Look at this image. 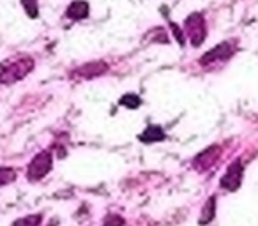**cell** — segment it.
Segmentation results:
<instances>
[{
    "mask_svg": "<svg viewBox=\"0 0 258 226\" xmlns=\"http://www.w3.org/2000/svg\"><path fill=\"white\" fill-rule=\"evenodd\" d=\"M34 65L36 62L29 55H18L4 60L0 64V85H13L23 80L34 71Z\"/></svg>",
    "mask_w": 258,
    "mask_h": 226,
    "instance_id": "1",
    "label": "cell"
},
{
    "mask_svg": "<svg viewBox=\"0 0 258 226\" xmlns=\"http://www.w3.org/2000/svg\"><path fill=\"white\" fill-rule=\"evenodd\" d=\"M184 32L189 37L191 44L195 48H198L207 37V23H205L204 15L200 13H193L184 20Z\"/></svg>",
    "mask_w": 258,
    "mask_h": 226,
    "instance_id": "2",
    "label": "cell"
},
{
    "mask_svg": "<svg viewBox=\"0 0 258 226\" xmlns=\"http://www.w3.org/2000/svg\"><path fill=\"white\" fill-rule=\"evenodd\" d=\"M237 51V44L235 41H223L221 44L214 46L212 50H209L204 57L200 58L202 65H212V64H219V62H226L228 58H232Z\"/></svg>",
    "mask_w": 258,
    "mask_h": 226,
    "instance_id": "3",
    "label": "cell"
},
{
    "mask_svg": "<svg viewBox=\"0 0 258 226\" xmlns=\"http://www.w3.org/2000/svg\"><path fill=\"white\" fill-rule=\"evenodd\" d=\"M51 165H53V158L48 150H43L36 156V158L30 161L29 168H27V177L29 180L36 182V180H41L50 173Z\"/></svg>",
    "mask_w": 258,
    "mask_h": 226,
    "instance_id": "4",
    "label": "cell"
},
{
    "mask_svg": "<svg viewBox=\"0 0 258 226\" xmlns=\"http://www.w3.org/2000/svg\"><path fill=\"white\" fill-rule=\"evenodd\" d=\"M242 175H244V166L240 159H235L233 163H230L226 168L225 175L221 177V187L225 191H237L242 184Z\"/></svg>",
    "mask_w": 258,
    "mask_h": 226,
    "instance_id": "5",
    "label": "cell"
},
{
    "mask_svg": "<svg viewBox=\"0 0 258 226\" xmlns=\"http://www.w3.org/2000/svg\"><path fill=\"white\" fill-rule=\"evenodd\" d=\"M219 154H221V148L218 145H211L205 150H202L197 158L193 159V168L197 172H207L209 168L214 166V163L218 161Z\"/></svg>",
    "mask_w": 258,
    "mask_h": 226,
    "instance_id": "6",
    "label": "cell"
},
{
    "mask_svg": "<svg viewBox=\"0 0 258 226\" xmlns=\"http://www.w3.org/2000/svg\"><path fill=\"white\" fill-rule=\"evenodd\" d=\"M108 71V64L106 62H90V64H83L80 65L78 69H75V74L73 76H78V78H97V76L104 74V72Z\"/></svg>",
    "mask_w": 258,
    "mask_h": 226,
    "instance_id": "7",
    "label": "cell"
},
{
    "mask_svg": "<svg viewBox=\"0 0 258 226\" xmlns=\"http://www.w3.org/2000/svg\"><path fill=\"white\" fill-rule=\"evenodd\" d=\"M89 9H90L89 2H85V0H75L66 9V16L69 20H85L89 16Z\"/></svg>",
    "mask_w": 258,
    "mask_h": 226,
    "instance_id": "8",
    "label": "cell"
},
{
    "mask_svg": "<svg viewBox=\"0 0 258 226\" xmlns=\"http://www.w3.org/2000/svg\"><path fill=\"white\" fill-rule=\"evenodd\" d=\"M165 138H166V134L161 126H149L147 129L138 136V140L144 141V143H156V141H163Z\"/></svg>",
    "mask_w": 258,
    "mask_h": 226,
    "instance_id": "9",
    "label": "cell"
},
{
    "mask_svg": "<svg viewBox=\"0 0 258 226\" xmlns=\"http://www.w3.org/2000/svg\"><path fill=\"white\" fill-rule=\"evenodd\" d=\"M216 215V196H211L207 200V203L202 208V217H200V224H209V222L214 219Z\"/></svg>",
    "mask_w": 258,
    "mask_h": 226,
    "instance_id": "10",
    "label": "cell"
},
{
    "mask_svg": "<svg viewBox=\"0 0 258 226\" xmlns=\"http://www.w3.org/2000/svg\"><path fill=\"white\" fill-rule=\"evenodd\" d=\"M43 221V215L41 214H32V215H25V217H20L13 222V226H41Z\"/></svg>",
    "mask_w": 258,
    "mask_h": 226,
    "instance_id": "11",
    "label": "cell"
},
{
    "mask_svg": "<svg viewBox=\"0 0 258 226\" xmlns=\"http://www.w3.org/2000/svg\"><path fill=\"white\" fill-rule=\"evenodd\" d=\"M15 180H16V170L15 168H8V166L0 168V187L8 186V184L15 182Z\"/></svg>",
    "mask_w": 258,
    "mask_h": 226,
    "instance_id": "12",
    "label": "cell"
},
{
    "mask_svg": "<svg viewBox=\"0 0 258 226\" xmlns=\"http://www.w3.org/2000/svg\"><path fill=\"white\" fill-rule=\"evenodd\" d=\"M118 103H120L122 106L129 108V110H135V108H138L142 104V99L137 96V94H125V96L120 97Z\"/></svg>",
    "mask_w": 258,
    "mask_h": 226,
    "instance_id": "13",
    "label": "cell"
},
{
    "mask_svg": "<svg viewBox=\"0 0 258 226\" xmlns=\"http://www.w3.org/2000/svg\"><path fill=\"white\" fill-rule=\"evenodd\" d=\"M22 6H23V9H25L27 15H29V18H37V15H39L37 0H22Z\"/></svg>",
    "mask_w": 258,
    "mask_h": 226,
    "instance_id": "14",
    "label": "cell"
},
{
    "mask_svg": "<svg viewBox=\"0 0 258 226\" xmlns=\"http://www.w3.org/2000/svg\"><path fill=\"white\" fill-rule=\"evenodd\" d=\"M124 217H120L118 214H108L103 221V226H124Z\"/></svg>",
    "mask_w": 258,
    "mask_h": 226,
    "instance_id": "15",
    "label": "cell"
},
{
    "mask_svg": "<svg viewBox=\"0 0 258 226\" xmlns=\"http://www.w3.org/2000/svg\"><path fill=\"white\" fill-rule=\"evenodd\" d=\"M170 27H172V32H173V36L177 37V43H179L180 46H184V44H186V39H184V34H182V30H180L179 27L175 25V23H170Z\"/></svg>",
    "mask_w": 258,
    "mask_h": 226,
    "instance_id": "16",
    "label": "cell"
}]
</instances>
